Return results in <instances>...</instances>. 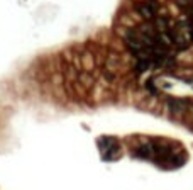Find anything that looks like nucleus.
<instances>
[{"label": "nucleus", "instance_id": "7ed1b4c3", "mask_svg": "<svg viewBox=\"0 0 193 190\" xmlns=\"http://www.w3.org/2000/svg\"><path fill=\"white\" fill-rule=\"evenodd\" d=\"M151 61L149 60H137V64H135V70L139 71V73H142V71H146V70H149L151 68Z\"/></svg>", "mask_w": 193, "mask_h": 190}, {"label": "nucleus", "instance_id": "f257e3e1", "mask_svg": "<svg viewBox=\"0 0 193 190\" xmlns=\"http://www.w3.org/2000/svg\"><path fill=\"white\" fill-rule=\"evenodd\" d=\"M159 10V3L158 0H144L137 5V12L141 14V17H144L146 20H152L156 19Z\"/></svg>", "mask_w": 193, "mask_h": 190}, {"label": "nucleus", "instance_id": "20e7f679", "mask_svg": "<svg viewBox=\"0 0 193 190\" xmlns=\"http://www.w3.org/2000/svg\"><path fill=\"white\" fill-rule=\"evenodd\" d=\"M148 88L152 92V94H158V90H156V87L152 85V82H148Z\"/></svg>", "mask_w": 193, "mask_h": 190}, {"label": "nucleus", "instance_id": "f03ea898", "mask_svg": "<svg viewBox=\"0 0 193 190\" xmlns=\"http://www.w3.org/2000/svg\"><path fill=\"white\" fill-rule=\"evenodd\" d=\"M188 105V102H185V100H180V99H168V107H169V110H173V112H181V110H185Z\"/></svg>", "mask_w": 193, "mask_h": 190}]
</instances>
